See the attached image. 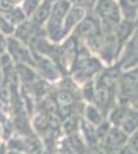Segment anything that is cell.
I'll return each mask as SVG.
<instances>
[{"instance_id": "obj_1", "label": "cell", "mask_w": 138, "mask_h": 154, "mask_svg": "<svg viewBox=\"0 0 138 154\" xmlns=\"http://www.w3.org/2000/svg\"><path fill=\"white\" fill-rule=\"evenodd\" d=\"M105 69V65L97 56L93 54L82 43L79 54L69 71L70 78L77 86H82L96 77Z\"/></svg>"}, {"instance_id": "obj_2", "label": "cell", "mask_w": 138, "mask_h": 154, "mask_svg": "<svg viewBox=\"0 0 138 154\" xmlns=\"http://www.w3.org/2000/svg\"><path fill=\"white\" fill-rule=\"evenodd\" d=\"M93 12L99 20L102 33L114 32L115 26L123 20L119 3L114 0H97Z\"/></svg>"}, {"instance_id": "obj_3", "label": "cell", "mask_w": 138, "mask_h": 154, "mask_svg": "<svg viewBox=\"0 0 138 154\" xmlns=\"http://www.w3.org/2000/svg\"><path fill=\"white\" fill-rule=\"evenodd\" d=\"M138 96V67L121 73L117 80V95L119 103H130Z\"/></svg>"}, {"instance_id": "obj_4", "label": "cell", "mask_w": 138, "mask_h": 154, "mask_svg": "<svg viewBox=\"0 0 138 154\" xmlns=\"http://www.w3.org/2000/svg\"><path fill=\"white\" fill-rule=\"evenodd\" d=\"M32 53L34 58V69L39 78L50 84L59 83L64 77V74L59 69V67L49 57L34 51Z\"/></svg>"}, {"instance_id": "obj_5", "label": "cell", "mask_w": 138, "mask_h": 154, "mask_svg": "<svg viewBox=\"0 0 138 154\" xmlns=\"http://www.w3.org/2000/svg\"><path fill=\"white\" fill-rule=\"evenodd\" d=\"M71 34L76 37L82 44L89 43L90 41L94 40L101 35V26L94 12H87L84 20L75 27Z\"/></svg>"}, {"instance_id": "obj_6", "label": "cell", "mask_w": 138, "mask_h": 154, "mask_svg": "<svg viewBox=\"0 0 138 154\" xmlns=\"http://www.w3.org/2000/svg\"><path fill=\"white\" fill-rule=\"evenodd\" d=\"M115 64L122 72L138 67V29L123 46Z\"/></svg>"}, {"instance_id": "obj_7", "label": "cell", "mask_w": 138, "mask_h": 154, "mask_svg": "<svg viewBox=\"0 0 138 154\" xmlns=\"http://www.w3.org/2000/svg\"><path fill=\"white\" fill-rule=\"evenodd\" d=\"M7 54L14 64H25L34 68V58L31 48L16 37H8Z\"/></svg>"}, {"instance_id": "obj_8", "label": "cell", "mask_w": 138, "mask_h": 154, "mask_svg": "<svg viewBox=\"0 0 138 154\" xmlns=\"http://www.w3.org/2000/svg\"><path fill=\"white\" fill-rule=\"evenodd\" d=\"M129 136L117 126H110L103 142L99 146L101 151H110L127 145Z\"/></svg>"}, {"instance_id": "obj_9", "label": "cell", "mask_w": 138, "mask_h": 154, "mask_svg": "<svg viewBox=\"0 0 138 154\" xmlns=\"http://www.w3.org/2000/svg\"><path fill=\"white\" fill-rule=\"evenodd\" d=\"M135 30H136V28H135L134 21H130V20L126 19H123L115 26V28L114 29V34L122 48L126 44V42L132 37Z\"/></svg>"}, {"instance_id": "obj_10", "label": "cell", "mask_w": 138, "mask_h": 154, "mask_svg": "<svg viewBox=\"0 0 138 154\" xmlns=\"http://www.w3.org/2000/svg\"><path fill=\"white\" fill-rule=\"evenodd\" d=\"M82 118L86 120L88 123L93 126H98L106 120V115L100 108H98L94 104L85 103L84 110H82Z\"/></svg>"}, {"instance_id": "obj_11", "label": "cell", "mask_w": 138, "mask_h": 154, "mask_svg": "<svg viewBox=\"0 0 138 154\" xmlns=\"http://www.w3.org/2000/svg\"><path fill=\"white\" fill-rule=\"evenodd\" d=\"M52 4L53 3L50 2L49 0H42L40 5L37 7V9L31 16V18L29 19V21L33 25H35L36 27L43 28V27L46 26L47 22L49 21V19H50Z\"/></svg>"}, {"instance_id": "obj_12", "label": "cell", "mask_w": 138, "mask_h": 154, "mask_svg": "<svg viewBox=\"0 0 138 154\" xmlns=\"http://www.w3.org/2000/svg\"><path fill=\"white\" fill-rule=\"evenodd\" d=\"M86 14H87V11H85L84 9L71 5L69 11L67 12L66 17H65V19H64V22H63L64 29L66 30V32L69 34V35L72 33V31L74 30L75 27L84 20V18L86 17Z\"/></svg>"}, {"instance_id": "obj_13", "label": "cell", "mask_w": 138, "mask_h": 154, "mask_svg": "<svg viewBox=\"0 0 138 154\" xmlns=\"http://www.w3.org/2000/svg\"><path fill=\"white\" fill-rule=\"evenodd\" d=\"M121 130L126 133L128 136H131L138 131V110L130 106L128 111L123 118L121 125L119 126Z\"/></svg>"}, {"instance_id": "obj_14", "label": "cell", "mask_w": 138, "mask_h": 154, "mask_svg": "<svg viewBox=\"0 0 138 154\" xmlns=\"http://www.w3.org/2000/svg\"><path fill=\"white\" fill-rule=\"evenodd\" d=\"M71 3L69 0H59L52 4L51 14L47 22H53V23L63 24L64 19L66 17L67 12L69 11Z\"/></svg>"}, {"instance_id": "obj_15", "label": "cell", "mask_w": 138, "mask_h": 154, "mask_svg": "<svg viewBox=\"0 0 138 154\" xmlns=\"http://www.w3.org/2000/svg\"><path fill=\"white\" fill-rule=\"evenodd\" d=\"M117 3L123 19L135 21L138 14V0H119Z\"/></svg>"}, {"instance_id": "obj_16", "label": "cell", "mask_w": 138, "mask_h": 154, "mask_svg": "<svg viewBox=\"0 0 138 154\" xmlns=\"http://www.w3.org/2000/svg\"><path fill=\"white\" fill-rule=\"evenodd\" d=\"M5 16L8 18L9 21L14 25H16V26L22 24L23 22H25L27 20L26 14H25V12L23 11L21 6H16L9 14H5Z\"/></svg>"}, {"instance_id": "obj_17", "label": "cell", "mask_w": 138, "mask_h": 154, "mask_svg": "<svg viewBox=\"0 0 138 154\" xmlns=\"http://www.w3.org/2000/svg\"><path fill=\"white\" fill-rule=\"evenodd\" d=\"M17 26L14 25L5 14H0V32L4 35H12L16 32Z\"/></svg>"}, {"instance_id": "obj_18", "label": "cell", "mask_w": 138, "mask_h": 154, "mask_svg": "<svg viewBox=\"0 0 138 154\" xmlns=\"http://www.w3.org/2000/svg\"><path fill=\"white\" fill-rule=\"evenodd\" d=\"M42 0H23L22 1V9L26 14L27 19H30L31 16L34 14V11L37 9V7L40 5Z\"/></svg>"}, {"instance_id": "obj_19", "label": "cell", "mask_w": 138, "mask_h": 154, "mask_svg": "<svg viewBox=\"0 0 138 154\" xmlns=\"http://www.w3.org/2000/svg\"><path fill=\"white\" fill-rule=\"evenodd\" d=\"M72 6L79 7L87 12L94 11V7L97 3V0H69Z\"/></svg>"}, {"instance_id": "obj_20", "label": "cell", "mask_w": 138, "mask_h": 154, "mask_svg": "<svg viewBox=\"0 0 138 154\" xmlns=\"http://www.w3.org/2000/svg\"><path fill=\"white\" fill-rule=\"evenodd\" d=\"M100 150V149H99ZM101 151V150H100ZM102 154H137L133 149L130 147L129 145H125L123 147H120L114 150H110V151H101Z\"/></svg>"}, {"instance_id": "obj_21", "label": "cell", "mask_w": 138, "mask_h": 154, "mask_svg": "<svg viewBox=\"0 0 138 154\" xmlns=\"http://www.w3.org/2000/svg\"><path fill=\"white\" fill-rule=\"evenodd\" d=\"M16 6L11 0H0V14H9Z\"/></svg>"}, {"instance_id": "obj_22", "label": "cell", "mask_w": 138, "mask_h": 154, "mask_svg": "<svg viewBox=\"0 0 138 154\" xmlns=\"http://www.w3.org/2000/svg\"><path fill=\"white\" fill-rule=\"evenodd\" d=\"M7 39L8 38L0 32V57L7 53V44H8Z\"/></svg>"}, {"instance_id": "obj_23", "label": "cell", "mask_w": 138, "mask_h": 154, "mask_svg": "<svg viewBox=\"0 0 138 154\" xmlns=\"http://www.w3.org/2000/svg\"><path fill=\"white\" fill-rule=\"evenodd\" d=\"M8 153V148H7L6 142H2L0 144V154H7Z\"/></svg>"}, {"instance_id": "obj_24", "label": "cell", "mask_w": 138, "mask_h": 154, "mask_svg": "<svg viewBox=\"0 0 138 154\" xmlns=\"http://www.w3.org/2000/svg\"><path fill=\"white\" fill-rule=\"evenodd\" d=\"M130 106L133 107V108H135V109H137V110H138V96L131 102V103H130Z\"/></svg>"}, {"instance_id": "obj_25", "label": "cell", "mask_w": 138, "mask_h": 154, "mask_svg": "<svg viewBox=\"0 0 138 154\" xmlns=\"http://www.w3.org/2000/svg\"><path fill=\"white\" fill-rule=\"evenodd\" d=\"M4 81V73H3V69H2L1 63H0V84Z\"/></svg>"}, {"instance_id": "obj_26", "label": "cell", "mask_w": 138, "mask_h": 154, "mask_svg": "<svg viewBox=\"0 0 138 154\" xmlns=\"http://www.w3.org/2000/svg\"><path fill=\"white\" fill-rule=\"evenodd\" d=\"M7 154H29V153L20 152V151H11V150H8V153H7Z\"/></svg>"}, {"instance_id": "obj_27", "label": "cell", "mask_w": 138, "mask_h": 154, "mask_svg": "<svg viewBox=\"0 0 138 154\" xmlns=\"http://www.w3.org/2000/svg\"><path fill=\"white\" fill-rule=\"evenodd\" d=\"M0 139L3 141V128H2L1 123H0Z\"/></svg>"}, {"instance_id": "obj_28", "label": "cell", "mask_w": 138, "mask_h": 154, "mask_svg": "<svg viewBox=\"0 0 138 154\" xmlns=\"http://www.w3.org/2000/svg\"><path fill=\"white\" fill-rule=\"evenodd\" d=\"M134 23H135V28H136V29H138V14H137L136 19H135Z\"/></svg>"}, {"instance_id": "obj_29", "label": "cell", "mask_w": 138, "mask_h": 154, "mask_svg": "<svg viewBox=\"0 0 138 154\" xmlns=\"http://www.w3.org/2000/svg\"><path fill=\"white\" fill-rule=\"evenodd\" d=\"M54 154H68V153H64V152H58V151H56Z\"/></svg>"}, {"instance_id": "obj_30", "label": "cell", "mask_w": 138, "mask_h": 154, "mask_svg": "<svg viewBox=\"0 0 138 154\" xmlns=\"http://www.w3.org/2000/svg\"><path fill=\"white\" fill-rule=\"evenodd\" d=\"M50 2H52V3H54V2H56V1H59V0H49Z\"/></svg>"}, {"instance_id": "obj_31", "label": "cell", "mask_w": 138, "mask_h": 154, "mask_svg": "<svg viewBox=\"0 0 138 154\" xmlns=\"http://www.w3.org/2000/svg\"><path fill=\"white\" fill-rule=\"evenodd\" d=\"M2 142H3V141H2V140H1V139H0V144H1Z\"/></svg>"}, {"instance_id": "obj_32", "label": "cell", "mask_w": 138, "mask_h": 154, "mask_svg": "<svg viewBox=\"0 0 138 154\" xmlns=\"http://www.w3.org/2000/svg\"><path fill=\"white\" fill-rule=\"evenodd\" d=\"M114 1H119V0H114Z\"/></svg>"}]
</instances>
